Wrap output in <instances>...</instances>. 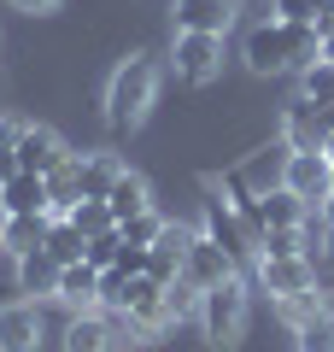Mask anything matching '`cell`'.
Instances as JSON below:
<instances>
[{
  "mask_svg": "<svg viewBox=\"0 0 334 352\" xmlns=\"http://www.w3.org/2000/svg\"><path fill=\"white\" fill-rule=\"evenodd\" d=\"M65 217L82 229V241H94V235H106V229H118V217H111V206H106V200H76Z\"/></svg>",
  "mask_w": 334,
  "mask_h": 352,
  "instance_id": "603a6c76",
  "label": "cell"
},
{
  "mask_svg": "<svg viewBox=\"0 0 334 352\" xmlns=\"http://www.w3.org/2000/svg\"><path fill=\"white\" fill-rule=\"evenodd\" d=\"M65 159H71V147H65V135H59V129L30 124L24 135H18V170H41V176H47L53 164H65Z\"/></svg>",
  "mask_w": 334,
  "mask_h": 352,
  "instance_id": "4fadbf2b",
  "label": "cell"
},
{
  "mask_svg": "<svg viewBox=\"0 0 334 352\" xmlns=\"http://www.w3.org/2000/svg\"><path fill=\"white\" fill-rule=\"evenodd\" d=\"M317 264H329V270H334V229H322V247H317Z\"/></svg>",
  "mask_w": 334,
  "mask_h": 352,
  "instance_id": "4dcf8cb0",
  "label": "cell"
},
{
  "mask_svg": "<svg viewBox=\"0 0 334 352\" xmlns=\"http://www.w3.org/2000/svg\"><path fill=\"white\" fill-rule=\"evenodd\" d=\"M12 12H30V18H41V12H59L65 0H6Z\"/></svg>",
  "mask_w": 334,
  "mask_h": 352,
  "instance_id": "83f0119b",
  "label": "cell"
},
{
  "mask_svg": "<svg viewBox=\"0 0 334 352\" xmlns=\"http://www.w3.org/2000/svg\"><path fill=\"white\" fill-rule=\"evenodd\" d=\"M82 247H88L82 229H76L71 217H53V229H47V252H53V258H59V264H76V258H82Z\"/></svg>",
  "mask_w": 334,
  "mask_h": 352,
  "instance_id": "cb8c5ba5",
  "label": "cell"
},
{
  "mask_svg": "<svg viewBox=\"0 0 334 352\" xmlns=\"http://www.w3.org/2000/svg\"><path fill=\"white\" fill-rule=\"evenodd\" d=\"M317 18H334V0H317Z\"/></svg>",
  "mask_w": 334,
  "mask_h": 352,
  "instance_id": "d6a6232c",
  "label": "cell"
},
{
  "mask_svg": "<svg viewBox=\"0 0 334 352\" xmlns=\"http://www.w3.org/2000/svg\"><path fill=\"white\" fill-rule=\"evenodd\" d=\"M47 323H41V300H12L0 305V352H41Z\"/></svg>",
  "mask_w": 334,
  "mask_h": 352,
  "instance_id": "30bf717a",
  "label": "cell"
},
{
  "mask_svg": "<svg viewBox=\"0 0 334 352\" xmlns=\"http://www.w3.org/2000/svg\"><path fill=\"white\" fill-rule=\"evenodd\" d=\"M317 217H322V229H334V194H329V200L317 206Z\"/></svg>",
  "mask_w": 334,
  "mask_h": 352,
  "instance_id": "1f68e13d",
  "label": "cell"
},
{
  "mask_svg": "<svg viewBox=\"0 0 334 352\" xmlns=\"http://www.w3.org/2000/svg\"><path fill=\"white\" fill-rule=\"evenodd\" d=\"M124 335L118 311H71V323L59 329V352H111Z\"/></svg>",
  "mask_w": 334,
  "mask_h": 352,
  "instance_id": "ba28073f",
  "label": "cell"
},
{
  "mask_svg": "<svg viewBox=\"0 0 334 352\" xmlns=\"http://www.w3.org/2000/svg\"><path fill=\"white\" fill-rule=\"evenodd\" d=\"M329 118H322V106H311V100H293L282 112V141L293 153H329Z\"/></svg>",
  "mask_w": 334,
  "mask_h": 352,
  "instance_id": "7c38bea8",
  "label": "cell"
},
{
  "mask_svg": "<svg viewBox=\"0 0 334 352\" xmlns=\"http://www.w3.org/2000/svg\"><path fill=\"white\" fill-rule=\"evenodd\" d=\"M247 323H252V300H247V282L241 276H229V282L199 294V335H205V346H217V352L241 346Z\"/></svg>",
  "mask_w": 334,
  "mask_h": 352,
  "instance_id": "277c9868",
  "label": "cell"
},
{
  "mask_svg": "<svg viewBox=\"0 0 334 352\" xmlns=\"http://www.w3.org/2000/svg\"><path fill=\"white\" fill-rule=\"evenodd\" d=\"M252 76H282V71H305L322 59V30L317 24H282V18H264L247 30V47H241Z\"/></svg>",
  "mask_w": 334,
  "mask_h": 352,
  "instance_id": "6da1fadb",
  "label": "cell"
},
{
  "mask_svg": "<svg viewBox=\"0 0 334 352\" xmlns=\"http://www.w3.org/2000/svg\"><path fill=\"white\" fill-rule=\"evenodd\" d=\"M118 176H124L118 153H76V188H82V200H106Z\"/></svg>",
  "mask_w": 334,
  "mask_h": 352,
  "instance_id": "e0dca14e",
  "label": "cell"
},
{
  "mask_svg": "<svg viewBox=\"0 0 334 352\" xmlns=\"http://www.w3.org/2000/svg\"><path fill=\"white\" fill-rule=\"evenodd\" d=\"M170 71L176 82L205 88L223 76V36H205V30H170Z\"/></svg>",
  "mask_w": 334,
  "mask_h": 352,
  "instance_id": "5b68a950",
  "label": "cell"
},
{
  "mask_svg": "<svg viewBox=\"0 0 334 352\" xmlns=\"http://www.w3.org/2000/svg\"><path fill=\"white\" fill-rule=\"evenodd\" d=\"M299 100L311 106H334V59H317L299 71Z\"/></svg>",
  "mask_w": 334,
  "mask_h": 352,
  "instance_id": "7402d4cb",
  "label": "cell"
},
{
  "mask_svg": "<svg viewBox=\"0 0 334 352\" xmlns=\"http://www.w3.org/2000/svg\"><path fill=\"white\" fill-rule=\"evenodd\" d=\"M0 200H6V212H47L53 217V194H47V176L41 170H18L0 188Z\"/></svg>",
  "mask_w": 334,
  "mask_h": 352,
  "instance_id": "ffe728a7",
  "label": "cell"
},
{
  "mask_svg": "<svg viewBox=\"0 0 334 352\" xmlns=\"http://www.w3.org/2000/svg\"><path fill=\"white\" fill-rule=\"evenodd\" d=\"M199 229H205V235L217 241V247L229 252L235 264H258V241H264V229L252 223V217L241 212V200H235L229 188H217V182L205 188V206H199Z\"/></svg>",
  "mask_w": 334,
  "mask_h": 352,
  "instance_id": "3957f363",
  "label": "cell"
},
{
  "mask_svg": "<svg viewBox=\"0 0 334 352\" xmlns=\"http://www.w3.org/2000/svg\"><path fill=\"white\" fill-rule=\"evenodd\" d=\"M24 129H30L24 118H0V141H12V147H18V135H24Z\"/></svg>",
  "mask_w": 334,
  "mask_h": 352,
  "instance_id": "f546056e",
  "label": "cell"
},
{
  "mask_svg": "<svg viewBox=\"0 0 334 352\" xmlns=\"http://www.w3.org/2000/svg\"><path fill=\"white\" fill-rule=\"evenodd\" d=\"M282 24H317V0H270Z\"/></svg>",
  "mask_w": 334,
  "mask_h": 352,
  "instance_id": "4316f807",
  "label": "cell"
},
{
  "mask_svg": "<svg viewBox=\"0 0 334 352\" xmlns=\"http://www.w3.org/2000/svg\"><path fill=\"white\" fill-rule=\"evenodd\" d=\"M12 264H18V294H30V300H53V294H59V270L65 264L53 258L47 247L24 252V258H12Z\"/></svg>",
  "mask_w": 334,
  "mask_h": 352,
  "instance_id": "2e32d148",
  "label": "cell"
},
{
  "mask_svg": "<svg viewBox=\"0 0 334 352\" xmlns=\"http://www.w3.org/2000/svg\"><path fill=\"white\" fill-rule=\"evenodd\" d=\"M293 352H334V311H311L305 323H293Z\"/></svg>",
  "mask_w": 334,
  "mask_h": 352,
  "instance_id": "44dd1931",
  "label": "cell"
},
{
  "mask_svg": "<svg viewBox=\"0 0 334 352\" xmlns=\"http://www.w3.org/2000/svg\"><path fill=\"white\" fill-rule=\"evenodd\" d=\"M252 270H258V288L270 294L276 305L299 300V294H317V258H311V252H293V258H270V252H264Z\"/></svg>",
  "mask_w": 334,
  "mask_h": 352,
  "instance_id": "8992f818",
  "label": "cell"
},
{
  "mask_svg": "<svg viewBox=\"0 0 334 352\" xmlns=\"http://www.w3.org/2000/svg\"><path fill=\"white\" fill-rule=\"evenodd\" d=\"M106 206H111V217H118V223H129V217L153 212V188H147V176H141V170H129V164H124V176L111 182Z\"/></svg>",
  "mask_w": 334,
  "mask_h": 352,
  "instance_id": "d6986e66",
  "label": "cell"
},
{
  "mask_svg": "<svg viewBox=\"0 0 334 352\" xmlns=\"http://www.w3.org/2000/svg\"><path fill=\"white\" fill-rule=\"evenodd\" d=\"M118 252H124V229H106V235H94V241H88V247H82V258L106 270V264L118 258Z\"/></svg>",
  "mask_w": 334,
  "mask_h": 352,
  "instance_id": "484cf974",
  "label": "cell"
},
{
  "mask_svg": "<svg viewBox=\"0 0 334 352\" xmlns=\"http://www.w3.org/2000/svg\"><path fill=\"white\" fill-rule=\"evenodd\" d=\"M12 176H18V147H12V141H0V188H6Z\"/></svg>",
  "mask_w": 334,
  "mask_h": 352,
  "instance_id": "f1b7e54d",
  "label": "cell"
},
{
  "mask_svg": "<svg viewBox=\"0 0 334 352\" xmlns=\"http://www.w3.org/2000/svg\"><path fill=\"white\" fill-rule=\"evenodd\" d=\"M153 106H159V59H153V53L118 59V71H111V82H106V124L118 129V135H135L153 118Z\"/></svg>",
  "mask_w": 334,
  "mask_h": 352,
  "instance_id": "7a4b0ae2",
  "label": "cell"
},
{
  "mask_svg": "<svg viewBox=\"0 0 334 352\" xmlns=\"http://www.w3.org/2000/svg\"><path fill=\"white\" fill-rule=\"evenodd\" d=\"M118 229H124L129 247H153V241L164 235V217L159 212H141V217H129V223H118Z\"/></svg>",
  "mask_w": 334,
  "mask_h": 352,
  "instance_id": "d4e9b609",
  "label": "cell"
},
{
  "mask_svg": "<svg viewBox=\"0 0 334 352\" xmlns=\"http://www.w3.org/2000/svg\"><path fill=\"white\" fill-rule=\"evenodd\" d=\"M53 300H59L65 311H100V264H88V258L65 264V270H59V294H53Z\"/></svg>",
  "mask_w": 334,
  "mask_h": 352,
  "instance_id": "9a60e30c",
  "label": "cell"
},
{
  "mask_svg": "<svg viewBox=\"0 0 334 352\" xmlns=\"http://www.w3.org/2000/svg\"><path fill=\"white\" fill-rule=\"evenodd\" d=\"M47 229H53L47 212H6V223H0V252H6V258H24V252L47 247Z\"/></svg>",
  "mask_w": 334,
  "mask_h": 352,
  "instance_id": "5bb4252c",
  "label": "cell"
},
{
  "mask_svg": "<svg viewBox=\"0 0 334 352\" xmlns=\"http://www.w3.org/2000/svg\"><path fill=\"white\" fill-rule=\"evenodd\" d=\"M182 276L194 282L199 294H205V288H217V282H229V276H241V264L229 258V252H223L217 241L205 235V229H194V241H188V252H182Z\"/></svg>",
  "mask_w": 334,
  "mask_h": 352,
  "instance_id": "9c48e42d",
  "label": "cell"
},
{
  "mask_svg": "<svg viewBox=\"0 0 334 352\" xmlns=\"http://www.w3.org/2000/svg\"><path fill=\"white\" fill-rule=\"evenodd\" d=\"M241 24V0H176L170 30H205V36H229Z\"/></svg>",
  "mask_w": 334,
  "mask_h": 352,
  "instance_id": "8fae6325",
  "label": "cell"
},
{
  "mask_svg": "<svg viewBox=\"0 0 334 352\" xmlns=\"http://www.w3.org/2000/svg\"><path fill=\"white\" fill-rule=\"evenodd\" d=\"M282 164H287V141H276V147H264V159L229 170V182L247 188V194H270V188H282Z\"/></svg>",
  "mask_w": 334,
  "mask_h": 352,
  "instance_id": "ac0fdd59",
  "label": "cell"
},
{
  "mask_svg": "<svg viewBox=\"0 0 334 352\" xmlns=\"http://www.w3.org/2000/svg\"><path fill=\"white\" fill-rule=\"evenodd\" d=\"M282 188L299 194L305 206H322V200L334 194V159H329V153H293V147H287Z\"/></svg>",
  "mask_w": 334,
  "mask_h": 352,
  "instance_id": "52a82bcc",
  "label": "cell"
}]
</instances>
